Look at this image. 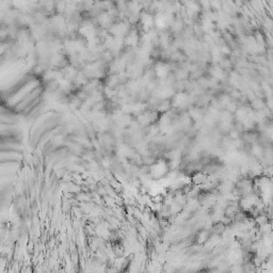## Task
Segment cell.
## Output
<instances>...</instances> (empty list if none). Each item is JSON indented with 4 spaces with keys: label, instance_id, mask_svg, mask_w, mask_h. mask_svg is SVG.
I'll return each mask as SVG.
<instances>
[{
    "label": "cell",
    "instance_id": "cell-1",
    "mask_svg": "<svg viewBox=\"0 0 273 273\" xmlns=\"http://www.w3.org/2000/svg\"><path fill=\"white\" fill-rule=\"evenodd\" d=\"M187 100H188V96L184 93H180V94H177L175 99H174V106L176 107H181V106L186 105Z\"/></svg>",
    "mask_w": 273,
    "mask_h": 273
},
{
    "label": "cell",
    "instance_id": "cell-2",
    "mask_svg": "<svg viewBox=\"0 0 273 273\" xmlns=\"http://www.w3.org/2000/svg\"><path fill=\"white\" fill-rule=\"evenodd\" d=\"M168 66L166 65H164V64H160L158 67H157V73H158V75L160 77H162L163 78L164 76H166V74H168Z\"/></svg>",
    "mask_w": 273,
    "mask_h": 273
},
{
    "label": "cell",
    "instance_id": "cell-3",
    "mask_svg": "<svg viewBox=\"0 0 273 273\" xmlns=\"http://www.w3.org/2000/svg\"><path fill=\"white\" fill-rule=\"evenodd\" d=\"M212 76H213L214 78H218V79H222L223 76H224V73H223L222 68H220V67H214V68L212 69Z\"/></svg>",
    "mask_w": 273,
    "mask_h": 273
},
{
    "label": "cell",
    "instance_id": "cell-4",
    "mask_svg": "<svg viewBox=\"0 0 273 273\" xmlns=\"http://www.w3.org/2000/svg\"><path fill=\"white\" fill-rule=\"evenodd\" d=\"M263 106H265V104H263V100H260V99L254 100V102H253V107L255 108V109H257V110L261 109Z\"/></svg>",
    "mask_w": 273,
    "mask_h": 273
}]
</instances>
